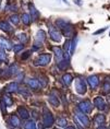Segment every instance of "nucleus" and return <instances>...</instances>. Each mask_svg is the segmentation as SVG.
Wrapping results in <instances>:
<instances>
[{
    "mask_svg": "<svg viewBox=\"0 0 110 129\" xmlns=\"http://www.w3.org/2000/svg\"><path fill=\"white\" fill-rule=\"evenodd\" d=\"M2 102L6 104V106H12V105H13V101H12V99L9 95H7V94L2 98Z\"/></svg>",
    "mask_w": 110,
    "mask_h": 129,
    "instance_id": "a878e982",
    "label": "nucleus"
},
{
    "mask_svg": "<svg viewBox=\"0 0 110 129\" xmlns=\"http://www.w3.org/2000/svg\"><path fill=\"white\" fill-rule=\"evenodd\" d=\"M0 5H1V0H0Z\"/></svg>",
    "mask_w": 110,
    "mask_h": 129,
    "instance_id": "79ce46f5",
    "label": "nucleus"
},
{
    "mask_svg": "<svg viewBox=\"0 0 110 129\" xmlns=\"http://www.w3.org/2000/svg\"><path fill=\"white\" fill-rule=\"evenodd\" d=\"M106 28H107V27H103V28H101V30H98V31H96V32H95V33H94V34H95V35H98V34H100V33H103V32L106 31Z\"/></svg>",
    "mask_w": 110,
    "mask_h": 129,
    "instance_id": "58836bf2",
    "label": "nucleus"
},
{
    "mask_svg": "<svg viewBox=\"0 0 110 129\" xmlns=\"http://www.w3.org/2000/svg\"><path fill=\"white\" fill-rule=\"evenodd\" d=\"M102 89H103V92H105V93H110V80L108 78L103 81Z\"/></svg>",
    "mask_w": 110,
    "mask_h": 129,
    "instance_id": "bb28decb",
    "label": "nucleus"
},
{
    "mask_svg": "<svg viewBox=\"0 0 110 129\" xmlns=\"http://www.w3.org/2000/svg\"><path fill=\"white\" fill-rule=\"evenodd\" d=\"M24 128L25 129H35L36 128V124H35L34 120H28V121L25 122Z\"/></svg>",
    "mask_w": 110,
    "mask_h": 129,
    "instance_id": "c85d7f7f",
    "label": "nucleus"
},
{
    "mask_svg": "<svg viewBox=\"0 0 110 129\" xmlns=\"http://www.w3.org/2000/svg\"><path fill=\"white\" fill-rule=\"evenodd\" d=\"M94 106H95L96 108H98L99 111H108V103L105 101V99L102 98V96H97L94 100Z\"/></svg>",
    "mask_w": 110,
    "mask_h": 129,
    "instance_id": "20e7f679",
    "label": "nucleus"
},
{
    "mask_svg": "<svg viewBox=\"0 0 110 129\" xmlns=\"http://www.w3.org/2000/svg\"><path fill=\"white\" fill-rule=\"evenodd\" d=\"M74 115H75L76 117H77V119H79V120L82 122L83 127H89L90 121H89V119H88V117L86 116L85 113H82L81 111H76Z\"/></svg>",
    "mask_w": 110,
    "mask_h": 129,
    "instance_id": "1a4fd4ad",
    "label": "nucleus"
},
{
    "mask_svg": "<svg viewBox=\"0 0 110 129\" xmlns=\"http://www.w3.org/2000/svg\"><path fill=\"white\" fill-rule=\"evenodd\" d=\"M0 47L4 48L5 50L6 49L10 50V49H12V44H11V42L9 41V40H7L6 37L0 36Z\"/></svg>",
    "mask_w": 110,
    "mask_h": 129,
    "instance_id": "f8f14e48",
    "label": "nucleus"
},
{
    "mask_svg": "<svg viewBox=\"0 0 110 129\" xmlns=\"http://www.w3.org/2000/svg\"><path fill=\"white\" fill-rule=\"evenodd\" d=\"M73 119H74V122H75V125H76V127H77V128H84V127H83V125H82V122H81L79 119H77V117H76L75 115H74Z\"/></svg>",
    "mask_w": 110,
    "mask_h": 129,
    "instance_id": "f704fd0d",
    "label": "nucleus"
},
{
    "mask_svg": "<svg viewBox=\"0 0 110 129\" xmlns=\"http://www.w3.org/2000/svg\"><path fill=\"white\" fill-rule=\"evenodd\" d=\"M38 82H39V86H40V88H46L47 84H48V78H47V77H45V76H40Z\"/></svg>",
    "mask_w": 110,
    "mask_h": 129,
    "instance_id": "b1692460",
    "label": "nucleus"
},
{
    "mask_svg": "<svg viewBox=\"0 0 110 129\" xmlns=\"http://www.w3.org/2000/svg\"><path fill=\"white\" fill-rule=\"evenodd\" d=\"M27 85L30 86L32 90H37L39 89V82H38V80L32 78V79H28L27 81Z\"/></svg>",
    "mask_w": 110,
    "mask_h": 129,
    "instance_id": "4be33fe9",
    "label": "nucleus"
},
{
    "mask_svg": "<svg viewBox=\"0 0 110 129\" xmlns=\"http://www.w3.org/2000/svg\"><path fill=\"white\" fill-rule=\"evenodd\" d=\"M75 91L81 95L85 94L86 91H87L86 81L84 78H82V77H77V78H75Z\"/></svg>",
    "mask_w": 110,
    "mask_h": 129,
    "instance_id": "7ed1b4c3",
    "label": "nucleus"
},
{
    "mask_svg": "<svg viewBox=\"0 0 110 129\" xmlns=\"http://www.w3.org/2000/svg\"><path fill=\"white\" fill-rule=\"evenodd\" d=\"M56 25L62 31V33L66 35L67 37H70L71 35H73L74 33V28L72 26V24H70L69 22L63 21V20H57L56 21Z\"/></svg>",
    "mask_w": 110,
    "mask_h": 129,
    "instance_id": "f257e3e1",
    "label": "nucleus"
},
{
    "mask_svg": "<svg viewBox=\"0 0 110 129\" xmlns=\"http://www.w3.org/2000/svg\"><path fill=\"white\" fill-rule=\"evenodd\" d=\"M70 61L69 59H61L60 61H58V68H59L60 70H67V68H69V66H70Z\"/></svg>",
    "mask_w": 110,
    "mask_h": 129,
    "instance_id": "412c9836",
    "label": "nucleus"
},
{
    "mask_svg": "<svg viewBox=\"0 0 110 129\" xmlns=\"http://www.w3.org/2000/svg\"><path fill=\"white\" fill-rule=\"evenodd\" d=\"M18 114L22 119H28L30 118V113H28L27 109L25 107H23V106H20V107L18 108Z\"/></svg>",
    "mask_w": 110,
    "mask_h": 129,
    "instance_id": "dca6fc26",
    "label": "nucleus"
},
{
    "mask_svg": "<svg viewBox=\"0 0 110 129\" xmlns=\"http://www.w3.org/2000/svg\"><path fill=\"white\" fill-rule=\"evenodd\" d=\"M54 122L53 115L47 107L43 108V125L44 127H51Z\"/></svg>",
    "mask_w": 110,
    "mask_h": 129,
    "instance_id": "f03ea898",
    "label": "nucleus"
},
{
    "mask_svg": "<svg viewBox=\"0 0 110 129\" xmlns=\"http://www.w3.org/2000/svg\"><path fill=\"white\" fill-rule=\"evenodd\" d=\"M57 125L59 126V127H61V128H66L67 126H68V120H67V118H63V117L58 118V119H57Z\"/></svg>",
    "mask_w": 110,
    "mask_h": 129,
    "instance_id": "393cba45",
    "label": "nucleus"
},
{
    "mask_svg": "<svg viewBox=\"0 0 110 129\" xmlns=\"http://www.w3.org/2000/svg\"><path fill=\"white\" fill-rule=\"evenodd\" d=\"M48 102L50 103L52 106H54V107H58V106L60 105V100H59V95L56 93V91L54 90H52V91L50 92V94L48 95Z\"/></svg>",
    "mask_w": 110,
    "mask_h": 129,
    "instance_id": "9d476101",
    "label": "nucleus"
},
{
    "mask_svg": "<svg viewBox=\"0 0 110 129\" xmlns=\"http://www.w3.org/2000/svg\"><path fill=\"white\" fill-rule=\"evenodd\" d=\"M77 107H79V111H81L82 113H85V114H89L93 111V104L90 103L89 100H85V101L81 102L77 105Z\"/></svg>",
    "mask_w": 110,
    "mask_h": 129,
    "instance_id": "423d86ee",
    "label": "nucleus"
},
{
    "mask_svg": "<svg viewBox=\"0 0 110 129\" xmlns=\"http://www.w3.org/2000/svg\"><path fill=\"white\" fill-rule=\"evenodd\" d=\"M8 72H9V76H15L17 73L19 72V66L17 62H13L9 66L8 68Z\"/></svg>",
    "mask_w": 110,
    "mask_h": 129,
    "instance_id": "a211bd4d",
    "label": "nucleus"
},
{
    "mask_svg": "<svg viewBox=\"0 0 110 129\" xmlns=\"http://www.w3.org/2000/svg\"><path fill=\"white\" fill-rule=\"evenodd\" d=\"M9 124L11 125V127L13 128H19L21 125V121H20V118L18 117L17 115H11L10 118H9Z\"/></svg>",
    "mask_w": 110,
    "mask_h": 129,
    "instance_id": "ddd939ff",
    "label": "nucleus"
},
{
    "mask_svg": "<svg viewBox=\"0 0 110 129\" xmlns=\"http://www.w3.org/2000/svg\"><path fill=\"white\" fill-rule=\"evenodd\" d=\"M28 8H30V11H31L32 21H37L38 19H39V17H40L39 12H38V11L36 10V8L34 7V5H32V4L28 5Z\"/></svg>",
    "mask_w": 110,
    "mask_h": 129,
    "instance_id": "4468645a",
    "label": "nucleus"
},
{
    "mask_svg": "<svg viewBox=\"0 0 110 129\" xmlns=\"http://www.w3.org/2000/svg\"><path fill=\"white\" fill-rule=\"evenodd\" d=\"M49 36L53 42H59L61 41V34L58 31V28L56 26H53L52 24H49Z\"/></svg>",
    "mask_w": 110,
    "mask_h": 129,
    "instance_id": "0eeeda50",
    "label": "nucleus"
},
{
    "mask_svg": "<svg viewBox=\"0 0 110 129\" xmlns=\"http://www.w3.org/2000/svg\"><path fill=\"white\" fill-rule=\"evenodd\" d=\"M45 40H46V33H45V31L39 30L36 33V41L43 43V42H45Z\"/></svg>",
    "mask_w": 110,
    "mask_h": 129,
    "instance_id": "5701e85b",
    "label": "nucleus"
},
{
    "mask_svg": "<svg viewBox=\"0 0 110 129\" xmlns=\"http://www.w3.org/2000/svg\"><path fill=\"white\" fill-rule=\"evenodd\" d=\"M10 22L11 23H13L14 25H18L20 20H19V15L18 14H12L10 17Z\"/></svg>",
    "mask_w": 110,
    "mask_h": 129,
    "instance_id": "473e14b6",
    "label": "nucleus"
},
{
    "mask_svg": "<svg viewBox=\"0 0 110 129\" xmlns=\"http://www.w3.org/2000/svg\"><path fill=\"white\" fill-rule=\"evenodd\" d=\"M61 80H62V82H63V84H64V85L69 86L71 83H72V81H73V76H72V75H70V73H66V75H63V76H62Z\"/></svg>",
    "mask_w": 110,
    "mask_h": 129,
    "instance_id": "aec40b11",
    "label": "nucleus"
},
{
    "mask_svg": "<svg viewBox=\"0 0 110 129\" xmlns=\"http://www.w3.org/2000/svg\"><path fill=\"white\" fill-rule=\"evenodd\" d=\"M109 36H110V33H109Z\"/></svg>",
    "mask_w": 110,
    "mask_h": 129,
    "instance_id": "37998d69",
    "label": "nucleus"
},
{
    "mask_svg": "<svg viewBox=\"0 0 110 129\" xmlns=\"http://www.w3.org/2000/svg\"><path fill=\"white\" fill-rule=\"evenodd\" d=\"M1 61H7V54H6L4 48L0 47V62Z\"/></svg>",
    "mask_w": 110,
    "mask_h": 129,
    "instance_id": "72a5a7b5",
    "label": "nucleus"
},
{
    "mask_svg": "<svg viewBox=\"0 0 110 129\" xmlns=\"http://www.w3.org/2000/svg\"><path fill=\"white\" fill-rule=\"evenodd\" d=\"M18 89H19V84L18 82H11L6 86L5 91L8 92V93H13V92H18Z\"/></svg>",
    "mask_w": 110,
    "mask_h": 129,
    "instance_id": "f3484780",
    "label": "nucleus"
},
{
    "mask_svg": "<svg viewBox=\"0 0 110 129\" xmlns=\"http://www.w3.org/2000/svg\"><path fill=\"white\" fill-rule=\"evenodd\" d=\"M70 43H71L70 40H68L66 43H64V50H66V51L69 50V48H70ZM68 53H69V51H68Z\"/></svg>",
    "mask_w": 110,
    "mask_h": 129,
    "instance_id": "4c0bfd02",
    "label": "nucleus"
},
{
    "mask_svg": "<svg viewBox=\"0 0 110 129\" xmlns=\"http://www.w3.org/2000/svg\"><path fill=\"white\" fill-rule=\"evenodd\" d=\"M22 22H23V24H25V25H30L31 24V18H30V15L26 14V13H24L23 15H22Z\"/></svg>",
    "mask_w": 110,
    "mask_h": 129,
    "instance_id": "7c9ffc66",
    "label": "nucleus"
},
{
    "mask_svg": "<svg viewBox=\"0 0 110 129\" xmlns=\"http://www.w3.org/2000/svg\"><path fill=\"white\" fill-rule=\"evenodd\" d=\"M75 45H76V38H75V36H74V38L71 41V43H70V55L74 54V50H75Z\"/></svg>",
    "mask_w": 110,
    "mask_h": 129,
    "instance_id": "2f4dec72",
    "label": "nucleus"
},
{
    "mask_svg": "<svg viewBox=\"0 0 110 129\" xmlns=\"http://www.w3.org/2000/svg\"><path fill=\"white\" fill-rule=\"evenodd\" d=\"M51 50L53 51L54 56H56L57 62H58V61H60L61 59H63V51H62V49H61L60 47H58V46H53L52 48H51Z\"/></svg>",
    "mask_w": 110,
    "mask_h": 129,
    "instance_id": "2eb2a0df",
    "label": "nucleus"
},
{
    "mask_svg": "<svg viewBox=\"0 0 110 129\" xmlns=\"http://www.w3.org/2000/svg\"><path fill=\"white\" fill-rule=\"evenodd\" d=\"M23 45H14V47H13V51H14V53L15 54H17V53H19V51H20V50H22V49H23Z\"/></svg>",
    "mask_w": 110,
    "mask_h": 129,
    "instance_id": "c9c22d12",
    "label": "nucleus"
},
{
    "mask_svg": "<svg viewBox=\"0 0 110 129\" xmlns=\"http://www.w3.org/2000/svg\"><path fill=\"white\" fill-rule=\"evenodd\" d=\"M0 30L7 32V33H10V32H12V26L7 21H0Z\"/></svg>",
    "mask_w": 110,
    "mask_h": 129,
    "instance_id": "6ab92c4d",
    "label": "nucleus"
},
{
    "mask_svg": "<svg viewBox=\"0 0 110 129\" xmlns=\"http://www.w3.org/2000/svg\"><path fill=\"white\" fill-rule=\"evenodd\" d=\"M18 93H20L21 95L25 96V98H27V96L31 95L30 90H27V89H25V88H19V89H18Z\"/></svg>",
    "mask_w": 110,
    "mask_h": 129,
    "instance_id": "cd10ccee",
    "label": "nucleus"
},
{
    "mask_svg": "<svg viewBox=\"0 0 110 129\" xmlns=\"http://www.w3.org/2000/svg\"><path fill=\"white\" fill-rule=\"evenodd\" d=\"M6 10H17V7L15 6H8L7 8H6Z\"/></svg>",
    "mask_w": 110,
    "mask_h": 129,
    "instance_id": "ea45409f",
    "label": "nucleus"
},
{
    "mask_svg": "<svg viewBox=\"0 0 110 129\" xmlns=\"http://www.w3.org/2000/svg\"><path fill=\"white\" fill-rule=\"evenodd\" d=\"M99 78H98V76H96V75H93V76H89L88 78H87V83L89 84V86L92 88L93 90H96L97 88H98V85H99Z\"/></svg>",
    "mask_w": 110,
    "mask_h": 129,
    "instance_id": "9b49d317",
    "label": "nucleus"
},
{
    "mask_svg": "<svg viewBox=\"0 0 110 129\" xmlns=\"http://www.w3.org/2000/svg\"><path fill=\"white\" fill-rule=\"evenodd\" d=\"M94 125L96 128H105L106 125V116L102 114H97L94 117Z\"/></svg>",
    "mask_w": 110,
    "mask_h": 129,
    "instance_id": "6e6552de",
    "label": "nucleus"
},
{
    "mask_svg": "<svg viewBox=\"0 0 110 129\" xmlns=\"http://www.w3.org/2000/svg\"><path fill=\"white\" fill-rule=\"evenodd\" d=\"M74 2H75V4H76V5H79V6H81V0H75V1H74Z\"/></svg>",
    "mask_w": 110,
    "mask_h": 129,
    "instance_id": "a19ab883",
    "label": "nucleus"
},
{
    "mask_svg": "<svg viewBox=\"0 0 110 129\" xmlns=\"http://www.w3.org/2000/svg\"><path fill=\"white\" fill-rule=\"evenodd\" d=\"M51 60V55L50 54H41L40 56H38V58L34 61L35 66H46L50 62Z\"/></svg>",
    "mask_w": 110,
    "mask_h": 129,
    "instance_id": "39448f33",
    "label": "nucleus"
},
{
    "mask_svg": "<svg viewBox=\"0 0 110 129\" xmlns=\"http://www.w3.org/2000/svg\"><path fill=\"white\" fill-rule=\"evenodd\" d=\"M19 40H20V42L22 44H26L27 42H28V36L25 33H21L20 35H19Z\"/></svg>",
    "mask_w": 110,
    "mask_h": 129,
    "instance_id": "c756f323",
    "label": "nucleus"
},
{
    "mask_svg": "<svg viewBox=\"0 0 110 129\" xmlns=\"http://www.w3.org/2000/svg\"><path fill=\"white\" fill-rule=\"evenodd\" d=\"M32 53V50H27V51H25V53H23V55H22V59L23 60H26L28 57H30V55Z\"/></svg>",
    "mask_w": 110,
    "mask_h": 129,
    "instance_id": "e433bc0d",
    "label": "nucleus"
}]
</instances>
